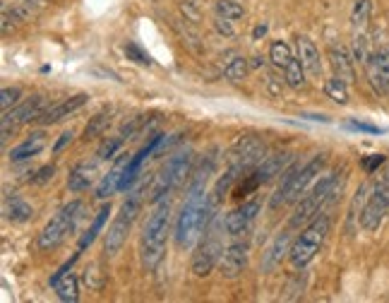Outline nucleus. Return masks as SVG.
I'll return each instance as SVG.
<instances>
[{"label":"nucleus","instance_id":"obj_24","mask_svg":"<svg viewBox=\"0 0 389 303\" xmlns=\"http://www.w3.org/2000/svg\"><path fill=\"white\" fill-rule=\"evenodd\" d=\"M5 214H8L10 222L22 224V222H29L34 210H31L29 202H24L19 195H13V197H8V200H5Z\"/></svg>","mask_w":389,"mask_h":303},{"label":"nucleus","instance_id":"obj_28","mask_svg":"<svg viewBox=\"0 0 389 303\" xmlns=\"http://www.w3.org/2000/svg\"><path fill=\"white\" fill-rule=\"evenodd\" d=\"M108 214H111V205H106V207H101V210H99L97 219H94V222H92V227H89V229H87V234H84V236L80 238V250L89 248V245L94 243V238H97L99 234H101V229H104V224H106Z\"/></svg>","mask_w":389,"mask_h":303},{"label":"nucleus","instance_id":"obj_13","mask_svg":"<svg viewBox=\"0 0 389 303\" xmlns=\"http://www.w3.org/2000/svg\"><path fill=\"white\" fill-rule=\"evenodd\" d=\"M245 268H248V245L231 243L229 248L224 250L222 260H219L222 277H226V279H235L238 275L245 272Z\"/></svg>","mask_w":389,"mask_h":303},{"label":"nucleus","instance_id":"obj_38","mask_svg":"<svg viewBox=\"0 0 389 303\" xmlns=\"http://www.w3.org/2000/svg\"><path fill=\"white\" fill-rule=\"evenodd\" d=\"M19 97H22V92H19L17 87H5V90L0 92V106H3V113L10 111V106H15V104L19 101Z\"/></svg>","mask_w":389,"mask_h":303},{"label":"nucleus","instance_id":"obj_20","mask_svg":"<svg viewBox=\"0 0 389 303\" xmlns=\"http://www.w3.org/2000/svg\"><path fill=\"white\" fill-rule=\"evenodd\" d=\"M298 56H301V63L308 75L322 77V58H320V49L315 46L313 39L298 36Z\"/></svg>","mask_w":389,"mask_h":303},{"label":"nucleus","instance_id":"obj_15","mask_svg":"<svg viewBox=\"0 0 389 303\" xmlns=\"http://www.w3.org/2000/svg\"><path fill=\"white\" fill-rule=\"evenodd\" d=\"M89 101L87 94H75V97H67L63 99V101L53 104V106H49L44 113H41V118L36 123H44V125H53V123H60L63 118L72 116L75 111H80L84 104Z\"/></svg>","mask_w":389,"mask_h":303},{"label":"nucleus","instance_id":"obj_44","mask_svg":"<svg viewBox=\"0 0 389 303\" xmlns=\"http://www.w3.org/2000/svg\"><path fill=\"white\" fill-rule=\"evenodd\" d=\"M72 138H75V135H72V133H63V135H60V140H58V142H56V147H53V152H60L63 147H65V145H67V142H70V140H72Z\"/></svg>","mask_w":389,"mask_h":303},{"label":"nucleus","instance_id":"obj_21","mask_svg":"<svg viewBox=\"0 0 389 303\" xmlns=\"http://www.w3.org/2000/svg\"><path fill=\"white\" fill-rule=\"evenodd\" d=\"M291 159H293V154H288V152H276V154L262 159V164L255 169V174L260 176L262 183H267V181L276 179V176H281L283 171H286V166L291 164Z\"/></svg>","mask_w":389,"mask_h":303},{"label":"nucleus","instance_id":"obj_1","mask_svg":"<svg viewBox=\"0 0 389 303\" xmlns=\"http://www.w3.org/2000/svg\"><path fill=\"white\" fill-rule=\"evenodd\" d=\"M212 164L214 161L202 166V171L194 176V181L188 188L185 202H183L181 217H178V224H176V243L181 248H190L204 229V207H207V197H209L207 179L212 174Z\"/></svg>","mask_w":389,"mask_h":303},{"label":"nucleus","instance_id":"obj_12","mask_svg":"<svg viewBox=\"0 0 389 303\" xmlns=\"http://www.w3.org/2000/svg\"><path fill=\"white\" fill-rule=\"evenodd\" d=\"M370 85L380 97H389V51H375L365 65Z\"/></svg>","mask_w":389,"mask_h":303},{"label":"nucleus","instance_id":"obj_7","mask_svg":"<svg viewBox=\"0 0 389 303\" xmlns=\"http://www.w3.org/2000/svg\"><path fill=\"white\" fill-rule=\"evenodd\" d=\"M387 210H389V171H385L377 179L375 186H372L370 197H367L365 207L361 212V227L365 231H377Z\"/></svg>","mask_w":389,"mask_h":303},{"label":"nucleus","instance_id":"obj_31","mask_svg":"<svg viewBox=\"0 0 389 303\" xmlns=\"http://www.w3.org/2000/svg\"><path fill=\"white\" fill-rule=\"evenodd\" d=\"M346 82L341 80V77H329L327 82H324V92H327L329 99H334L336 104H349V90H346Z\"/></svg>","mask_w":389,"mask_h":303},{"label":"nucleus","instance_id":"obj_43","mask_svg":"<svg viewBox=\"0 0 389 303\" xmlns=\"http://www.w3.org/2000/svg\"><path fill=\"white\" fill-rule=\"evenodd\" d=\"M231 19H224V17H219L217 22H214V29L219 31V34H226V36H233V29H231Z\"/></svg>","mask_w":389,"mask_h":303},{"label":"nucleus","instance_id":"obj_37","mask_svg":"<svg viewBox=\"0 0 389 303\" xmlns=\"http://www.w3.org/2000/svg\"><path fill=\"white\" fill-rule=\"evenodd\" d=\"M123 51H125V56H128V60H133V63H138V65H147L149 67L151 63V56L149 54H144V51L140 49L138 44H135V41H128V44L123 46Z\"/></svg>","mask_w":389,"mask_h":303},{"label":"nucleus","instance_id":"obj_19","mask_svg":"<svg viewBox=\"0 0 389 303\" xmlns=\"http://www.w3.org/2000/svg\"><path fill=\"white\" fill-rule=\"evenodd\" d=\"M288 243H291V231H279L274 236V241L270 243V248H267L265 253V260H262V272H272V270H276L279 265H281V258L286 253H291L288 250Z\"/></svg>","mask_w":389,"mask_h":303},{"label":"nucleus","instance_id":"obj_32","mask_svg":"<svg viewBox=\"0 0 389 303\" xmlns=\"http://www.w3.org/2000/svg\"><path fill=\"white\" fill-rule=\"evenodd\" d=\"M245 75H248V60H245V58L235 56L233 60L226 63L224 77H226L229 82H240V80H245Z\"/></svg>","mask_w":389,"mask_h":303},{"label":"nucleus","instance_id":"obj_42","mask_svg":"<svg viewBox=\"0 0 389 303\" xmlns=\"http://www.w3.org/2000/svg\"><path fill=\"white\" fill-rule=\"evenodd\" d=\"M349 128L358 130V133H370V135H382V133H385V130L377 128V125H367V123H361V121H351Z\"/></svg>","mask_w":389,"mask_h":303},{"label":"nucleus","instance_id":"obj_4","mask_svg":"<svg viewBox=\"0 0 389 303\" xmlns=\"http://www.w3.org/2000/svg\"><path fill=\"white\" fill-rule=\"evenodd\" d=\"M84 212H87L84 202L80 200L67 202V205L44 227V231H41V236H39V248L51 250V248H56V245H60L72 231H75L77 224L84 219Z\"/></svg>","mask_w":389,"mask_h":303},{"label":"nucleus","instance_id":"obj_14","mask_svg":"<svg viewBox=\"0 0 389 303\" xmlns=\"http://www.w3.org/2000/svg\"><path fill=\"white\" fill-rule=\"evenodd\" d=\"M257 212H260V200H257V197H255V200L243 202V205L235 207L233 212L226 214V219H224L226 231H229L231 236H238V234H243L245 229H248L250 224L255 222Z\"/></svg>","mask_w":389,"mask_h":303},{"label":"nucleus","instance_id":"obj_26","mask_svg":"<svg viewBox=\"0 0 389 303\" xmlns=\"http://www.w3.org/2000/svg\"><path fill=\"white\" fill-rule=\"evenodd\" d=\"M53 289L58 291V299L65 301V303H75L77 299H80V281H77L75 275H65Z\"/></svg>","mask_w":389,"mask_h":303},{"label":"nucleus","instance_id":"obj_33","mask_svg":"<svg viewBox=\"0 0 389 303\" xmlns=\"http://www.w3.org/2000/svg\"><path fill=\"white\" fill-rule=\"evenodd\" d=\"M108 123H111V116L108 113H97L94 118H89V123H87V128H84V133H82V138L87 140H94V138H99V135L104 133V130L108 128Z\"/></svg>","mask_w":389,"mask_h":303},{"label":"nucleus","instance_id":"obj_2","mask_svg":"<svg viewBox=\"0 0 389 303\" xmlns=\"http://www.w3.org/2000/svg\"><path fill=\"white\" fill-rule=\"evenodd\" d=\"M168 222H171V205L161 200L154 207V212L149 214L144 229H142L140 238V260L142 268L147 272L156 270V265L161 263L166 253V234H168Z\"/></svg>","mask_w":389,"mask_h":303},{"label":"nucleus","instance_id":"obj_10","mask_svg":"<svg viewBox=\"0 0 389 303\" xmlns=\"http://www.w3.org/2000/svg\"><path fill=\"white\" fill-rule=\"evenodd\" d=\"M322 166H324V156H322V154L313 156V159H310L308 164L298 166L296 176H293V181H291V188H288L286 202H298V200H301V195L308 190L310 183H313V181L320 176Z\"/></svg>","mask_w":389,"mask_h":303},{"label":"nucleus","instance_id":"obj_6","mask_svg":"<svg viewBox=\"0 0 389 303\" xmlns=\"http://www.w3.org/2000/svg\"><path fill=\"white\" fill-rule=\"evenodd\" d=\"M192 169V152L185 149L181 152V154L171 156V159L164 164V169L159 171V176L154 179V186H151V193H149V200L154 202V205H159L161 200H166V195L173 190V188H178L183 181L188 179V174H190Z\"/></svg>","mask_w":389,"mask_h":303},{"label":"nucleus","instance_id":"obj_9","mask_svg":"<svg viewBox=\"0 0 389 303\" xmlns=\"http://www.w3.org/2000/svg\"><path fill=\"white\" fill-rule=\"evenodd\" d=\"M262 159H265V145H262V140L252 138V135H245V138H240L238 142L233 145V149H231L229 166H235L240 174H252V171L262 164Z\"/></svg>","mask_w":389,"mask_h":303},{"label":"nucleus","instance_id":"obj_22","mask_svg":"<svg viewBox=\"0 0 389 303\" xmlns=\"http://www.w3.org/2000/svg\"><path fill=\"white\" fill-rule=\"evenodd\" d=\"M94 179H97V166L82 161V164L72 166L70 176H67V190H70V193L89 190V186L94 183Z\"/></svg>","mask_w":389,"mask_h":303},{"label":"nucleus","instance_id":"obj_36","mask_svg":"<svg viewBox=\"0 0 389 303\" xmlns=\"http://www.w3.org/2000/svg\"><path fill=\"white\" fill-rule=\"evenodd\" d=\"M123 142H125L123 135H120V138H106V140H104L101 147H99V152H97L99 161H108V159H113V156L118 154V149L123 147Z\"/></svg>","mask_w":389,"mask_h":303},{"label":"nucleus","instance_id":"obj_16","mask_svg":"<svg viewBox=\"0 0 389 303\" xmlns=\"http://www.w3.org/2000/svg\"><path fill=\"white\" fill-rule=\"evenodd\" d=\"M329 63H332V70L336 77H341V80L346 82V85H351V82L356 80V70H354V56L349 54V49L341 44H332L329 46Z\"/></svg>","mask_w":389,"mask_h":303},{"label":"nucleus","instance_id":"obj_40","mask_svg":"<svg viewBox=\"0 0 389 303\" xmlns=\"http://www.w3.org/2000/svg\"><path fill=\"white\" fill-rule=\"evenodd\" d=\"M144 123H147L144 116H138V118H133L130 123H125L123 125V138H133V135L138 133L140 128H144Z\"/></svg>","mask_w":389,"mask_h":303},{"label":"nucleus","instance_id":"obj_29","mask_svg":"<svg viewBox=\"0 0 389 303\" xmlns=\"http://www.w3.org/2000/svg\"><path fill=\"white\" fill-rule=\"evenodd\" d=\"M291 58H293V54H291V49H288L286 41H272V46H270V60L274 63V67L283 70V67L291 63Z\"/></svg>","mask_w":389,"mask_h":303},{"label":"nucleus","instance_id":"obj_3","mask_svg":"<svg viewBox=\"0 0 389 303\" xmlns=\"http://www.w3.org/2000/svg\"><path fill=\"white\" fill-rule=\"evenodd\" d=\"M346 171H334V174L324 176L320 183H315V188L308 193L306 197H303L301 202H298V207L293 210L291 219H288V229H301L306 227L308 222H313L315 217L320 214V210H324V207H329V195H332L334 186L339 183V179L344 176Z\"/></svg>","mask_w":389,"mask_h":303},{"label":"nucleus","instance_id":"obj_45","mask_svg":"<svg viewBox=\"0 0 389 303\" xmlns=\"http://www.w3.org/2000/svg\"><path fill=\"white\" fill-rule=\"evenodd\" d=\"M267 34V27L265 24H260V27H255V39H260V36H265Z\"/></svg>","mask_w":389,"mask_h":303},{"label":"nucleus","instance_id":"obj_18","mask_svg":"<svg viewBox=\"0 0 389 303\" xmlns=\"http://www.w3.org/2000/svg\"><path fill=\"white\" fill-rule=\"evenodd\" d=\"M46 108H49V106H46L44 97H31L24 104H19L17 108H13V111H5L3 116L10 118L15 125H17V123H31V121H39L41 113H44Z\"/></svg>","mask_w":389,"mask_h":303},{"label":"nucleus","instance_id":"obj_25","mask_svg":"<svg viewBox=\"0 0 389 303\" xmlns=\"http://www.w3.org/2000/svg\"><path fill=\"white\" fill-rule=\"evenodd\" d=\"M283 80H286V85L291 87V90L301 92L308 87V80H306V67H303L301 58H291L286 67H283Z\"/></svg>","mask_w":389,"mask_h":303},{"label":"nucleus","instance_id":"obj_39","mask_svg":"<svg viewBox=\"0 0 389 303\" xmlns=\"http://www.w3.org/2000/svg\"><path fill=\"white\" fill-rule=\"evenodd\" d=\"M385 164V154H370V156H363V161H361V166H363V171L365 174H375L380 166Z\"/></svg>","mask_w":389,"mask_h":303},{"label":"nucleus","instance_id":"obj_46","mask_svg":"<svg viewBox=\"0 0 389 303\" xmlns=\"http://www.w3.org/2000/svg\"><path fill=\"white\" fill-rule=\"evenodd\" d=\"M22 3H27V5H46L49 0H22Z\"/></svg>","mask_w":389,"mask_h":303},{"label":"nucleus","instance_id":"obj_11","mask_svg":"<svg viewBox=\"0 0 389 303\" xmlns=\"http://www.w3.org/2000/svg\"><path fill=\"white\" fill-rule=\"evenodd\" d=\"M133 222H135L133 214H128L123 210H120L118 217L113 219V224L106 231V241H104V250H106L108 258H113V255L120 253V248H123L125 241H128V234H130V229H133Z\"/></svg>","mask_w":389,"mask_h":303},{"label":"nucleus","instance_id":"obj_8","mask_svg":"<svg viewBox=\"0 0 389 303\" xmlns=\"http://www.w3.org/2000/svg\"><path fill=\"white\" fill-rule=\"evenodd\" d=\"M204 231H207V234H204V241H202V245H199L197 253H194V258H192V272L197 277H207L214 268H217V263L222 260V255H224V243H222V234H219V222L209 224Z\"/></svg>","mask_w":389,"mask_h":303},{"label":"nucleus","instance_id":"obj_23","mask_svg":"<svg viewBox=\"0 0 389 303\" xmlns=\"http://www.w3.org/2000/svg\"><path fill=\"white\" fill-rule=\"evenodd\" d=\"M46 147V133L44 130H39V133H31L24 142H19L17 147L10 149V161H24V159H31V156H36L41 149Z\"/></svg>","mask_w":389,"mask_h":303},{"label":"nucleus","instance_id":"obj_34","mask_svg":"<svg viewBox=\"0 0 389 303\" xmlns=\"http://www.w3.org/2000/svg\"><path fill=\"white\" fill-rule=\"evenodd\" d=\"M84 284L92 291H101L104 284H106V272H101V265L92 263L87 270H84Z\"/></svg>","mask_w":389,"mask_h":303},{"label":"nucleus","instance_id":"obj_27","mask_svg":"<svg viewBox=\"0 0 389 303\" xmlns=\"http://www.w3.org/2000/svg\"><path fill=\"white\" fill-rule=\"evenodd\" d=\"M370 13H372V0H356L354 13H351V27L356 31H365L367 22H370Z\"/></svg>","mask_w":389,"mask_h":303},{"label":"nucleus","instance_id":"obj_41","mask_svg":"<svg viewBox=\"0 0 389 303\" xmlns=\"http://www.w3.org/2000/svg\"><path fill=\"white\" fill-rule=\"evenodd\" d=\"M53 174H56V166L49 164V166H44V169L36 171V176L31 181H34L36 186H44V183H49L51 179H53Z\"/></svg>","mask_w":389,"mask_h":303},{"label":"nucleus","instance_id":"obj_5","mask_svg":"<svg viewBox=\"0 0 389 303\" xmlns=\"http://www.w3.org/2000/svg\"><path fill=\"white\" fill-rule=\"evenodd\" d=\"M329 234V217L327 214H322V217H315L313 222L308 224L306 229L301 231V236L296 238V243H293L291 248V265L296 270H303L310 260L315 258V255L320 253V248H322L324 238H327Z\"/></svg>","mask_w":389,"mask_h":303},{"label":"nucleus","instance_id":"obj_35","mask_svg":"<svg viewBox=\"0 0 389 303\" xmlns=\"http://www.w3.org/2000/svg\"><path fill=\"white\" fill-rule=\"evenodd\" d=\"M367 34L365 31H356L354 34V60L361 63V65H367L370 60V49H367Z\"/></svg>","mask_w":389,"mask_h":303},{"label":"nucleus","instance_id":"obj_17","mask_svg":"<svg viewBox=\"0 0 389 303\" xmlns=\"http://www.w3.org/2000/svg\"><path fill=\"white\" fill-rule=\"evenodd\" d=\"M128 161H130L128 154L118 156V161L113 164V169L108 171V174L104 176L101 181H99L97 200H106V197H111L115 190H120V181H123V174H125V169H128Z\"/></svg>","mask_w":389,"mask_h":303},{"label":"nucleus","instance_id":"obj_30","mask_svg":"<svg viewBox=\"0 0 389 303\" xmlns=\"http://www.w3.org/2000/svg\"><path fill=\"white\" fill-rule=\"evenodd\" d=\"M214 13L219 15V17H224V19H240L245 15V10H243V5L240 3H235V0H217L214 3Z\"/></svg>","mask_w":389,"mask_h":303}]
</instances>
